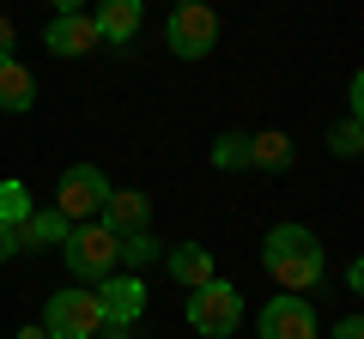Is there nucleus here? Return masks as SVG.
<instances>
[{
	"instance_id": "27",
	"label": "nucleus",
	"mask_w": 364,
	"mask_h": 339,
	"mask_svg": "<svg viewBox=\"0 0 364 339\" xmlns=\"http://www.w3.org/2000/svg\"><path fill=\"white\" fill-rule=\"evenodd\" d=\"M176 6H182V0H176Z\"/></svg>"
},
{
	"instance_id": "24",
	"label": "nucleus",
	"mask_w": 364,
	"mask_h": 339,
	"mask_svg": "<svg viewBox=\"0 0 364 339\" xmlns=\"http://www.w3.org/2000/svg\"><path fill=\"white\" fill-rule=\"evenodd\" d=\"M18 339H49V333H43V327H25V333H18Z\"/></svg>"
},
{
	"instance_id": "17",
	"label": "nucleus",
	"mask_w": 364,
	"mask_h": 339,
	"mask_svg": "<svg viewBox=\"0 0 364 339\" xmlns=\"http://www.w3.org/2000/svg\"><path fill=\"white\" fill-rule=\"evenodd\" d=\"M25 212H37L31 194H25V182H0V224H18Z\"/></svg>"
},
{
	"instance_id": "9",
	"label": "nucleus",
	"mask_w": 364,
	"mask_h": 339,
	"mask_svg": "<svg viewBox=\"0 0 364 339\" xmlns=\"http://www.w3.org/2000/svg\"><path fill=\"white\" fill-rule=\"evenodd\" d=\"M0 230H6V248L13 255H37V248H49V243L67 236V218L49 206V212H25L18 224H0Z\"/></svg>"
},
{
	"instance_id": "10",
	"label": "nucleus",
	"mask_w": 364,
	"mask_h": 339,
	"mask_svg": "<svg viewBox=\"0 0 364 339\" xmlns=\"http://www.w3.org/2000/svg\"><path fill=\"white\" fill-rule=\"evenodd\" d=\"M104 224H109L116 236L146 230V224H152V194H140V188H109V200H104Z\"/></svg>"
},
{
	"instance_id": "3",
	"label": "nucleus",
	"mask_w": 364,
	"mask_h": 339,
	"mask_svg": "<svg viewBox=\"0 0 364 339\" xmlns=\"http://www.w3.org/2000/svg\"><path fill=\"white\" fill-rule=\"evenodd\" d=\"M164 43L182 55V61H207V55L219 49V13H213L207 0H182V6H170Z\"/></svg>"
},
{
	"instance_id": "23",
	"label": "nucleus",
	"mask_w": 364,
	"mask_h": 339,
	"mask_svg": "<svg viewBox=\"0 0 364 339\" xmlns=\"http://www.w3.org/2000/svg\"><path fill=\"white\" fill-rule=\"evenodd\" d=\"M109 339H134V327H109Z\"/></svg>"
},
{
	"instance_id": "11",
	"label": "nucleus",
	"mask_w": 364,
	"mask_h": 339,
	"mask_svg": "<svg viewBox=\"0 0 364 339\" xmlns=\"http://www.w3.org/2000/svg\"><path fill=\"white\" fill-rule=\"evenodd\" d=\"M91 25H97V43H116V49H128L134 30H140V0H97Z\"/></svg>"
},
{
	"instance_id": "25",
	"label": "nucleus",
	"mask_w": 364,
	"mask_h": 339,
	"mask_svg": "<svg viewBox=\"0 0 364 339\" xmlns=\"http://www.w3.org/2000/svg\"><path fill=\"white\" fill-rule=\"evenodd\" d=\"M6 255H13V248H6V230H0V261H6Z\"/></svg>"
},
{
	"instance_id": "20",
	"label": "nucleus",
	"mask_w": 364,
	"mask_h": 339,
	"mask_svg": "<svg viewBox=\"0 0 364 339\" xmlns=\"http://www.w3.org/2000/svg\"><path fill=\"white\" fill-rule=\"evenodd\" d=\"M334 339H364V321H358V315H346V321L334 327Z\"/></svg>"
},
{
	"instance_id": "4",
	"label": "nucleus",
	"mask_w": 364,
	"mask_h": 339,
	"mask_svg": "<svg viewBox=\"0 0 364 339\" xmlns=\"http://www.w3.org/2000/svg\"><path fill=\"white\" fill-rule=\"evenodd\" d=\"M237 321H243V291L225 285V279H207V285H195V297H188V327L207 339H231Z\"/></svg>"
},
{
	"instance_id": "1",
	"label": "nucleus",
	"mask_w": 364,
	"mask_h": 339,
	"mask_svg": "<svg viewBox=\"0 0 364 339\" xmlns=\"http://www.w3.org/2000/svg\"><path fill=\"white\" fill-rule=\"evenodd\" d=\"M261 267H267L273 279H279V291H316L328 273L322 261V243H316L304 224H279V230H267V248H261Z\"/></svg>"
},
{
	"instance_id": "8",
	"label": "nucleus",
	"mask_w": 364,
	"mask_h": 339,
	"mask_svg": "<svg viewBox=\"0 0 364 339\" xmlns=\"http://www.w3.org/2000/svg\"><path fill=\"white\" fill-rule=\"evenodd\" d=\"M255 327H261V339H316V309L286 291V297H273L267 309H261Z\"/></svg>"
},
{
	"instance_id": "18",
	"label": "nucleus",
	"mask_w": 364,
	"mask_h": 339,
	"mask_svg": "<svg viewBox=\"0 0 364 339\" xmlns=\"http://www.w3.org/2000/svg\"><path fill=\"white\" fill-rule=\"evenodd\" d=\"M122 261H134V273H140L146 261H158V243L146 230H134V236H122Z\"/></svg>"
},
{
	"instance_id": "6",
	"label": "nucleus",
	"mask_w": 364,
	"mask_h": 339,
	"mask_svg": "<svg viewBox=\"0 0 364 339\" xmlns=\"http://www.w3.org/2000/svg\"><path fill=\"white\" fill-rule=\"evenodd\" d=\"M43 333H49V339H97V333H104L97 297H91V291H55L49 315H43Z\"/></svg>"
},
{
	"instance_id": "19",
	"label": "nucleus",
	"mask_w": 364,
	"mask_h": 339,
	"mask_svg": "<svg viewBox=\"0 0 364 339\" xmlns=\"http://www.w3.org/2000/svg\"><path fill=\"white\" fill-rule=\"evenodd\" d=\"M358 145H364V133H358V116H352V121H340V128H334V152L340 157H358Z\"/></svg>"
},
{
	"instance_id": "21",
	"label": "nucleus",
	"mask_w": 364,
	"mask_h": 339,
	"mask_svg": "<svg viewBox=\"0 0 364 339\" xmlns=\"http://www.w3.org/2000/svg\"><path fill=\"white\" fill-rule=\"evenodd\" d=\"M0 55H13V18L0 13Z\"/></svg>"
},
{
	"instance_id": "12",
	"label": "nucleus",
	"mask_w": 364,
	"mask_h": 339,
	"mask_svg": "<svg viewBox=\"0 0 364 339\" xmlns=\"http://www.w3.org/2000/svg\"><path fill=\"white\" fill-rule=\"evenodd\" d=\"M43 43L55 55H91L97 49V25H91V13H55V25L43 30Z\"/></svg>"
},
{
	"instance_id": "26",
	"label": "nucleus",
	"mask_w": 364,
	"mask_h": 339,
	"mask_svg": "<svg viewBox=\"0 0 364 339\" xmlns=\"http://www.w3.org/2000/svg\"><path fill=\"white\" fill-rule=\"evenodd\" d=\"M0 61H6V55H0Z\"/></svg>"
},
{
	"instance_id": "7",
	"label": "nucleus",
	"mask_w": 364,
	"mask_h": 339,
	"mask_svg": "<svg viewBox=\"0 0 364 339\" xmlns=\"http://www.w3.org/2000/svg\"><path fill=\"white\" fill-rule=\"evenodd\" d=\"M97 315H104V327H134L140 321V309H146V285H140V273H128V279H97Z\"/></svg>"
},
{
	"instance_id": "16",
	"label": "nucleus",
	"mask_w": 364,
	"mask_h": 339,
	"mask_svg": "<svg viewBox=\"0 0 364 339\" xmlns=\"http://www.w3.org/2000/svg\"><path fill=\"white\" fill-rule=\"evenodd\" d=\"M213 164H219V170H249V133H219Z\"/></svg>"
},
{
	"instance_id": "2",
	"label": "nucleus",
	"mask_w": 364,
	"mask_h": 339,
	"mask_svg": "<svg viewBox=\"0 0 364 339\" xmlns=\"http://www.w3.org/2000/svg\"><path fill=\"white\" fill-rule=\"evenodd\" d=\"M61 255H67V273L73 279H109V267L122 261V236L109 230V224H67V236H61Z\"/></svg>"
},
{
	"instance_id": "13",
	"label": "nucleus",
	"mask_w": 364,
	"mask_h": 339,
	"mask_svg": "<svg viewBox=\"0 0 364 339\" xmlns=\"http://www.w3.org/2000/svg\"><path fill=\"white\" fill-rule=\"evenodd\" d=\"M31 104H37V73H31L18 55H6V61H0V109H6V116H25Z\"/></svg>"
},
{
	"instance_id": "22",
	"label": "nucleus",
	"mask_w": 364,
	"mask_h": 339,
	"mask_svg": "<svg viewBox=\"0 0 364 339\" xmlns=\"http://www.w3.org/2000/svg\"><path fill=\"white\" fill-rule=\"evenodd\" d=\"M55 6H61V13H85V0H55Z\"/></svg>"
},
{
	"instance_id": "15",
	"label": "nucleus",
	"mask_w": 364,
	"mask_h": 339,
	"mask_svg": "<svg viewBox=\"0 0 364 339\" xmlns=\"http://www.w3.org/2000/svg\"><path fill=\"white\" fill-rule=\"evenodd\" d=\"M291 157H298V152H291L286 133H249V164H255V170H286Z\"/></svg>"
},
{
	"instance_id": "5",
	"label": "nucleus",
	"mask_w": 364,
	"mask_h": 339,
	"mask_svg": "<svg viewBox=\"0 0 364 339\" xmlns=\"http://www.w3.org/2000/svg\"><path fill=\"white\" fill-rule=\"evenodd\" d=\"M104 200H109V182H104L97 164H67L61 170V182H55V212H61L67 224H91L97 212H104Z\"/></svg>"
},
{
	"instance_id": "14",
	"label": "nucleus",
	"mask_w": 364,
	"mask_h": 339,
	"mask_svg": "<svg viewBox=\"0 0 364 339\" xmlns=\"http://www.w3.org/2000/svg\"><path fill=\"white\" fill-rule=\"evenodd\" d=\"M164 267H170V279L176 285H207L213 279V248L207 243H176V248H164Z\"/></svg>"
}]
</instances>
